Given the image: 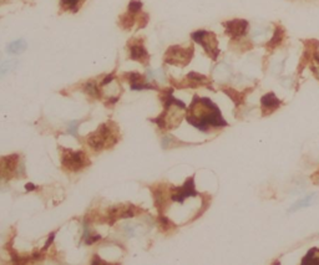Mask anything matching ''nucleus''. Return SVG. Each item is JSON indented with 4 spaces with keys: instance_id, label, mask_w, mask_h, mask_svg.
Listing matches in <instances>:
<instances>
[{
    "instance_id": "nucleus-1",
    "label": "nucleus",
    "mask_w": 319,
    "mask_h": 265,
    "mask_svg": "<svg viewBox=\"0 0 319 265\" xmlns=\"http://www.w3.org/2000/svg\"><path fill=\"white\" fill-rule=\"evenodd\" d=\"M186 120L190 125L202 132H208L211 128L227 127V121L222 117L219 106L207 97L194 96L190 107L186 110Z\"/></svg>"
},
{
    "instance_id": "nucleus-2",
    "label": "nucleus",
    "mask_w": 319,
    "mask_h": 265,
    "mask_svg": "<svg viewBox=\"0 0 319 265\" xmlns=\"http://www.w3.org/2000/svg\"><path fill=\"white\" fill-rule=\"evenodd\" d=\"M173 89L165 90L162 91V99L163 101V112L159 117L151 118L154 123H156L161 130H172V128H177V126L182 122L183 117L186 116V105L180 100L175 99L172 95Z\"/></svg>"
},
{
    "instance_id": "nucleus-3",
    "label": "nucleus",
    "mask_w": 319,
    "mask_h": 265,
    "mask_svg": "<svg viewBox=\"0 0 319 265\" xmlns=\"http://www.w3.org/2000/svg\"><path fill=\"white\" fill-rule=\"evenodd\" d=\"M120 140V130L114 121L109 120L100 125L97 130L90 133L87 137V145L94 151L111 148Z\"/></svg>"
},
{
    "instance_id": "nucleus-4",
    "label": "nucleus",
    "mask_w": 319,
    "mask_h": 265,
    "mask_svg": "<svg viewBox=\"0 0 319 265\" xmlns=\"http://www.w3.org/2000/svg\"><path fill=\"white\" fill-rule=\"evenodd\" d=\"M61 162L64 169L69 172H79L91 164V161L84 151H74L71 148H60Z\"/></svg>"
},
{
    "instance_id": "nucleus-5",
    "label": "nucleus",
    "mask_w": 319,
    "mask_h": 265,
    "mask_svg": "<svg viewBox=\"0 0 319 265\" xmlns=\"http://www.w3.org/2000/svg\"><path fill=\"white\" fill-rule=\"evenodd\" d=\"M191 38L192 40L196 41L197 44H199L203 48V50L206 51V54L212 60H216L219 58V41H217L216 35L214 33L207 32V30H197V32L192 33Z\"/></svg>"
},
{
    "instance_id": "nucleus-6",
    "label": "nucleus",
    "mask_w": 319,
    "mask_h": 265,
    "mask_svg": "<svg viewBox=\"0 0 319 265\" xmlns=\"http://www.w3.org/2000/svg\"><path fill=\"white\" fill-rule=\"evenodd\" d=\"M193 46H171L165 54V63L175 66H186L193 58Z\"/></svg>"
},
{
    "instance_id": "nucleus-7",
    "label": "nucleus",
    "mask_w": 319,
    "mask_h": 265,
    "mask_svg": "<svg viewBox=\"0 0 319 265\" xmlns=\"http://www.w3.org/2000/svg\"><path fill=\"white\" fill-rule=\"evenodd\" d=\"M199 195L194 188V177L192 176L181 187H170V200L182 204L187 198Z\"/></svg>"
},
{
    "instance_id": "nucleus-8",
    "label": "nucleus",
    "mask_w": 319,
    "mask_h": 265,
    "mask_svg": "<svg viewBox=\"0 0 319 265\" xmlns=\"http://www.w3.org/2000/svg\"><path fill=\"white\" fill-rule=\"evenodd\" d=\"M130 59L137 63L142 64V65H149L150 61V54L147 53L146 48H145L144 39H132L128 44Z\"/></svg>"
},
{
    "instance_id": "nucleus-9",
    "label": "nucleus",
    "mask_w": 319,
    "mask_h": 265,
    "mask_svg": "<svg viewBox=\"0 0 319 265\" xmlns=\"http://www.w3.org/2000/svg\"><path fill=\"white\" fill-rule=\"evenodd\" d=\"M144 212L140 209L136 205H118V207H113L108 213V223L113 225L116 223V220L121 219V218H132L137 214V213Z\"/></svg>"
},
{
    "instance_id": "nucleus-10",
    "label": "nucleus",
    "mask_w": 319,
    "mask_h": 265,
    "mask_svg": "<svg viewBox=\"0 0 319 265\" xmlns=\"http://www.w3.org/2000/svg\"><path fill=\"white\" fill-rule=\"evenodd\" d=\"M124 77L130 84L131 90H136V91H141V90H159V87L149 84L146 77L139 73H126L124 74Z\"/></svg>"
},
{
    "instance_id": "nucleus-11",
    "label": "nucleus",
    "mask_w": 319,
    "mask_h": 265,
    "mask_svg": "<svg viewBox=\"0 0 319 265\" xmlns=\"http://www.w3.org/2000/svg\"><path fill=\"white\" fill-rule=\"evenodd\" d=\"M224 25L226 28V33L235 40L242 38L248 29V22L243 19L230 20V22H226Z\"/></svg>"
},
{
    "instance_id": "nucleus-12",
    "label": "nucleus",
    "mask_w": 319,
    "mask_h": 265,
    "mask_svg": "<svg viewBox=\"0 0 319 265\" xmlns=\"http://www.w3.org/2000/svg\"><path fill=\"white\" fill-rule=\"evenodd\" d=\"M18 163H19V156L18 154L3 157L0 159V176H3L7 179L13 178V176L17 173Z\"/></svg>"
},
{
    "instance_id": "nucleus-13",
    "label": "nucleus",
    "mask_w": 319,
    "mask_h": 265,
    "mask_svg": "<svg viewBox=\"0 0 319 265\" xmlns=\"http://www.w3.org/2000/svg\"><path fill=\"white\" fill-rule=\"evenodd\" d=\"M177 89H185V87H197V86H211V81L206 76L197 73H190L182 82H173Z\"/></svg>"
},
{
    "instance_id": "nucleus-14",
    "label": "nucleus",
    "mask_w": 319,
    "mask_h": 265,
    "mask_svg": "<svg viewBox=\"0 0 319 265\" xmlns=\"http://www.w3.org/2000/svg\"><path fill=\"white\" fill-rule=\"evenodd\" d=\"M282 102L273 92H268V94L264 95L261 99V109H262V116L266 117V116L272 115L276 110H278L281 107Z\"/></svg>"
},
{
    "instance_id": "nucleus-15",
    "label": "nucleus",
    "mask_w": 319,
    "mask_h": 265,
    "mask_svg": "<svg viewBox=\"0 0 319 265\" xmlns=\"http://www.w3.org/2000/svg\"><path fill=\"white\" fill-rule=\"evenodd\" d=\"M84 92L89 96L94 97V99H101L102 97V90L101 86L94 80H90L84 85Z\"/></svg>"
},
{
    "instance_id": "nucleus-16",
    "label": "nucleus",
    "mask_w": 319,
    "mask_h": 265,
    "mask_svg": "<svg viewBox=\"0 0 319 265\" xmlns=\"http://www.w3.org/2000/svg\"><path fill=\"white\" fill-rule=\"evenodd\" d=\"M224 92L227 95V96H230V99L235 102L236 106H240V105H242L243 102H245L246 95H247L248 90H246V91L243 92H240L235 89H224Z\"/></svg>"
},
{
    "instance_id": "nucleus-17",
    "label": "nucleus",
    "mask_w": 319,
    "mask_h": 265,
    "mask_svg": "<svg viewBox=\"0 0 319 265\" xmlns=\"http://www.w3.org/2000/svg\"><path fill=\"white\" fill-rule=\"evenodd\" d=\"M318 194L317 193H313V194L310 195H307V197H304L303 199L298 200L297 203H294L293 204V207L289 209V213H293L295 212V210L300 209V208H304V207H309V205H312L313 203L315 202V199H317Z\"/></svg>"
},
{
    "instance_id": "nucleus-18",
    "label": "nucleus",
    "mask_w": 319,
    "mask_h": 265,
    "mask_svg": "<svg viewBox=\"0 0 319 265\" xmlns=\"http://www.w3.org/2000/svg\"><path fill=\"white\" fill-rule=\"evenodd\" d=\"M25 49H27V43L23 39H19V40H15L12 44H9L7 51L12 55H19V54L24 53Z\"/></svg>"
},
{
    "instance_id": "nucleus-19",
    "label": "nucleus",
    "mask_w": 319,
    "mask_h": 265,
    "mask_svg": "<svg viewBox=\"0 0 319 265\" xmlns=\"http://www.w3.org/2000/svg\"><path fill=\"white\" fill-rule=\"evenodd\" d=\"M303 265L307 264H315L319 265V248H312L307 253V255L303 258L302 260Z\"/></svg>"
},
{
    "instance_id": "nucleus-20",
    "label": "nucleus",
    "mask_w": 319,
    "mask_h": 265,
    "mask_svg": "<svg viewBox=\"0 0 319 265\" xmlns=\"http://www.w3.org/2000/svg\"><path fill=\"white\" fill-rule=\"evenodd\" d=\"M283 37H284V30L282 29V28H277L276 32H274L273 34V38H272L271 40H269V43L267 44L268 49L277 48V46L281 44V41L283 40Z\"/></svg>"
},
{
    "instance_id": "nucleus-21",
    "label": "nucleus",
    "mask_w": 319,
    "mask_h": 265,
    "mask_svg": "<svg viewBox=\"0 0 319 265\" xmlns=\"http://www.w3.org/2000/svg\"><path fill=\"white\" fill-rule=\"evenodd\" d=\"M82 0H61V7L65 10H70V12H77L81 5Z\"/></svg>"
},
{
    "instance_id": "nucleus-22",
    "label": "nucleus",
    "mask_w": 319,
    "mask_h": 265,
    "mask_svg": "<svg viewBox=\"0 0 319 265\" xmlns=\"http://www.w3.org/2000/svg\"><path fill=\"white\" fill-rule=\"evenodd\" d=\"M142 10V2L141 0H131L129 3L128 7V12L132 13V14H140Z\"/></svg>"
},
{
    "instance_id": "nucleus-23",
    "label": "nucleus",
    "mask_w": 319,
    "mask_h": 265,
    "mask_svg": "<svg viewBox=\"0 0 319 265\" xmlns=\"http://www.w3.org/2000/svg\"><path fill=\"white\" fill-rule=\"evenodd\" d=\"M17 66V61H7V63H3L0 65V77L7 75L8 73H10L12 70H14V68Z\"/></svg>"
},
{
    "instance_id": "nucleus-24",
    "label": "nucleus",
    "mask_w": 319,
    "mask_h": 265,
    "mask_svg": "<svg viewBox=\"0 0 319 265\" xmlns=\"http://www.w3.org/2000/svg\"><path fill=\"white\" fill-rule=\"evenodd\" d=\"M101 236L97 235V234H91L89 230H87V227L85 225V233H84V240L85 243L87 244V245H90V244L95 243V241L100 240Z\"/></svg>"
},
{
    "instance_id": "nucleus-25",
    "label": "nucleus",
    "mask_w": 319,
    "mask_h": 265,
    "mask_svg": "<svg viewBox=\"0 0 319 265\" xmlns=\"http://www.w3.org/2000/svg\"><path fill=\"white\" fill-rule=\"evenodd\" d=\"M82 122H84V120L72 121V122L69 125V128H67V133H70V135H72V136H74V137L79 138V135H77V128H79V126L81 125Z\"/></svg>"
},
{
    "instance_id": "nucleus-26",
    "label": "nucleus",
    "mask_w": 319,
    "mask_h": 265,
    "mask_svg": "<svg viewBox=\"0 0 319 265\" xmlns=\"http://www.w3.org/2000/svg\"><path fill=\"white\" fill-rule=\"evenodd\" d=\"M55 231H53V233L50 234V235H49V239H48V241H46V244H45V246H44V249L43 250H46V249L49 248V246L51 245V244H53V240H54V238H55Z\"/></svg>"
},
{
    "instance_id": "nucleus-27",
    "label": "nucleus",
    "mask_w": 319,
    "mask_h": 265,
    "mask_svg": "<svg viewBox=\"0 0 319 265\" xmlns=\"http://www.w3.org/2000/svg\"><path fill=\"white\" fill-rule=\"evenodd\" d=\"M312 182L314 184H318V186H319V169L312 176Z\"/></svg>"
},
{
    "instance_id": "nucleus-28",
    "label": "nucleus",
    "mask_w": 319,
    "mask_h": 265,
    "mask_svg": "<svg viewBox=\"0 0 319 265\" xmlns=\"http://www.w3.org/2000/svg\"><path fill=\"white\" fill-rule=\"evenodd\" d=\"M25 188H27V190H34V189L36 188V187L34 186L33 183H28V184H27V187H25Z\"/></svg>"
},
{
    "instance_id": "nucleus-29",
    "label": "nucleus",
    "mask_w": 319,
    "mask_h": 265,
    "mask_svg": "<svg viewBox=\"0 0 319 265\" xmlns=\"http://www.w3.org/2000/svg\"><path fill=\"white\" fill-rule=\"evenodd\" d=\"M0 55H2V54H0Z\"/></svg>"
}]
</instances>
